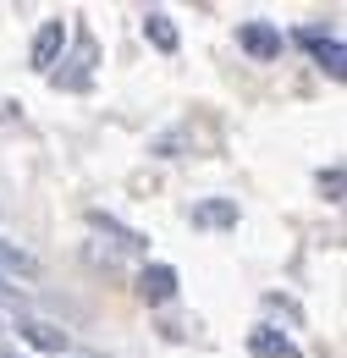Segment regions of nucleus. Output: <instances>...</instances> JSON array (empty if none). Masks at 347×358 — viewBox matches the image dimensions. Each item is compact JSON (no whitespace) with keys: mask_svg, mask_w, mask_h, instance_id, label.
Instances as JSON below:
<instances>
[{"mask_svg":"<svg viewBox=\"0 0 347 358\" xmlns=\"http://www.w3.org/2000/svg\"><path fill=\"white\" fill-rule=\"evenodd\" d=\"M298 39L314 50V61H320L331 78H342V72H347V50H342V39H337V34H325V28H298Z\"/></svg>","mask_w":347,"mask_h":358,"instance_id":"obj_1","label":"nucleus"},{"mask_svg":"<svg viewBox=\"0 0 347 358\" xmlns=\"http://www.w3.org/2000/svg\"><path fill=\"white\" fill-rule=\"evenodd\" d=\"M61 50H66V22H44L39 34H34V50H28V66H34V72H55Z\"/></svg>","mask_w":347,"mask_h":358,"instance_id":"obj_2","label":"nucleus"},{"mask_svg":"<svg viewBox=\"0 0 347 358\" xmlns=\"http://www.w3.org/2000/svg\"><path fill=\"white\" fill-rule=\"evenodd\" d=\"M138 298L143 303H171L176 298V270L171 265H143L138 270Z\"/></svg>","mask_w":347,"mask_h":358,"instance_id":"obj_3","label":"nucleus"},{"mask_svg":"<svg viewBox=\"0 0 347 358\" xmlns=\"http://www.w3.org/2000/svg\"><path fill=\"white\" fill-rule=\"evenodd\" d=\"M237 39L254 61H281V28H270V22H243Z\"/></svg>","mask_w":347,"mask_h":358,"instance_id":"obj_4","label":"nucleus"},{"mask_svg":"<svg viewBox=\"0 0 347 358\" xmlns=\"http://www.w3.org/2000/svg\"><path fill=\"white\" fill-rule=\"evenodd\" d=\"M248 358H304V353H298L276 325H254V331H248Z\"/></svg>","mask_w":347,"mask_h":358,"instance_id":"obj_5","label":"nucleus"},{"mask_svg":"<svg viewBox=\"0 0 347 358\" xmlns=\"http://www.w3.org/2000/svg\"><path fill=\"white\" fill-rule=\"evenodd\" d=\"M0 270H6V275H22V281H39V275H44V270H39V259H34L28 248L6 243V237H0Z\"/></svg>","mask_w":347,"mask_h":358,"instance_id":"obj_6","label":"nucleus"},{"mask_svg":"<svg viewBox=\"0 0 347 358\" xmlns=\"http://www.w3.org/2000/svg\"><path fill=\"white\" fill-rule=\"evenodd\" d=\"M17 331H22L34 348H44V353H66V331H61V325H50V320H22Z\"/></svg>","mask_w":347,"mask_h":358,"instance_id":"obj_7","label":"nucleus"},{"mask_svg":"<svg viewBox=\"0 0 347 358\" xmlns=\"http://www.w3.org/2000/svg\"><path fill=\"white\" fill-rule=\"evenodd\" d=\"M193 226H215V231H226V226H237V204H232V199H204V204L193 210Z\"/></svg>","mask_w":347,"mask_h":358,"instance_id":"obj_8","label":"nucleus"},{"mask_svg":"<svg viewBox=\"0 0 347 358\" xmlns=\"http://www.w3.org/2000/svg\"><path fill=\"white\" fill-rule=\"evenodd\" d=\"M143 34H149V45L166 50V55L176 50V28H171V17H166V11H143Z\"/></svg>","mask_w":347,"mask_h":358,"instance_id":"obj_9","label":"nucleus"},{"mask_svg":"<svg viewBox=\"0 0 347 358\" xmlns=\"http://www.w3.org/2000/svg\"><path fill=\"white\" fill-rule=\"evenodd\" d=\"M88 221L99 226V231H111V237H116V243H122V248H143V237H138V231H127V226H116V221H111V215H99V210H94V215H88Z\"/></svg>","mask_w":347,"mask_h":358,"instance_id":"obj_10","label":"nucleus"},{"mask_svg":"<svg viewBox=\"0 0 347 358\" xmlns=\"http://www.w3.org/2000/svg\"><path fill=\"white\" fill-rule=\"evenodd\" d=\"M320 193H325L331 204H342V166H331V171H320Z\"/></svg>","mask_w":347,"mask_h":358,"instance_id":"obj_11","label":"nucleus"},{"mask_svg":"<svg viewBox=\"0 0 347 358\" xmlns=\"http://www.w3.org/2000/svg\"><path fill=\"white\" fill-rule=\"evenodd\" d=\"M11 309H17V298H0V331L11 325Z\"/></svg>","mask_w":347,"mask_h":358,"instance_id":"obj_12","label":"nucleus"},{"mask_svg":"<svg viewBox=\"0 0 347 358\" xmlns=\"http://www.w3.org/2000/svg\"><path fill=\"white\" fill-rule=\"evenodd\" d=\"M0 358H22V353H11V348H0Z\"/></svg>","mask_w":347,"mask_h":358,"instance_id":"obj_13","label":"nucleus"}]
</instances>
